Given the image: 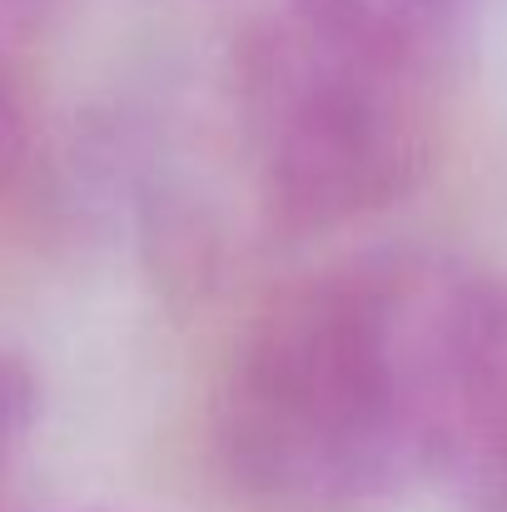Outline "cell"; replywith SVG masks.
Returning <instances> with one entry per match:
<instances>
[{
    "mask_svg": "<svg viewBox=\"0 0 507 512\" xmlns=\"http://www.w3.org/2000/svg\"><path fill=\"white\" fill-rule=\"evenodd\" d=\"M50 10L55 0H0V45H15L20 35H30Z\"/></svg>",
    "mask_w": 507,
    "mask_h": 512,
    "instance_id": "cell-7",
    "label": "cell"
},
{
    "mask_svg": "<svg viewBox=\"0 0 507 512\" xmlns=\"http://www.w3.org/2000/svg\"><path fill=\"white\" fill-rule=\"evenodd\" d=\"M488 279L368 254L274 294L214 378L224 483L274 512H353L438 478Z\"/></svg>",
    "mask_w": 507,
    "mask_h": 512,
    "instance_id": "cell-1",
    "label": "cell"
},
{
    "mask_svg": "<svg viewBox=\"0 0 507 512\" xmlns=\"http://www.w3.org/2000/svg\"><path fill=\"white\" fill-rule=\"evenodd\" d=\"M25 160H30V110L10 70V45H0V194L20 179Z\"/></svg>",
    "mask_w": 507,
    "mask_h": 512,
    "instance_id": "cell-6",
    "label": "cell"
},
{
    "mask_svg": "<svg viewBox=\"0 0 507 512\" xmlns=\"http://www.w3.org/2000/svg\"><path fill=\"white\" fill-rule=\"evenodd\" d=\"M35 418H40L35 373L0 343V488L10 483L15 463L25 458L30 433H35Z\"/></svg>",
    "mask_w": 507,
    "mask_h": 512,
    "instance_id": "cell-5",
    "label": "cell"
},
{
    "mask_svg": "<svg viewBox=\"0 0 507 512\" xmlns=\"http://www.w3.org/2000/svg\"><path fill=\"white\" fill-rule=\"evenodd\" d=\"M438 478L468 512H507V279L493 274L473 329Z\"/></svg>",
    "mask_w": 507,
    "mask_h": 512,
    "instance_id": "cell-3",
    "label": "cell"
},
{
    "mask_svg": "<svg viewBox=\"0 0 507 512\" xmlns=\"http://www.w3.org/2000/svg\"><path fill=\"white\" fill-rule=\"evenodd\" d=\"M304 5L338 10V15H353L368 25H388V30L433 40V45H453L473 10V0H304Z\"/></svg>",
    "mask_w": 507,
    "mask_h": 512,
    "instance_id": "cell-4",
    "label": "cell"
},
{
    "mask_svg": "<svg viewBox=\"0 0 507 512\" xmlns=\"http://www.w3.org/2000/svg\"><path fill=\"white\" fill-rule=\"evenodd\" d=\"M453 45L279 0L234 50V125L259 209L324 234L403 204L433 170Z\"/></svg>",
    "mask_w": 507,
    "mask_h": 512,
    "instance_id": "cell-2",
    "label": "cell"
}]
</instances>
